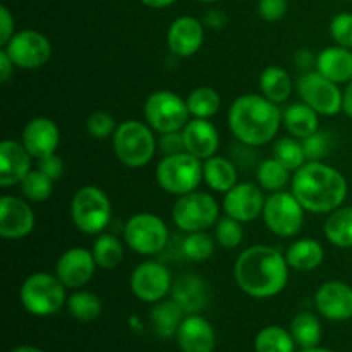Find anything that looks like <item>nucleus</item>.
Segmentation results:
<instances>
[{
	"label": "nucleus",
	"mask_w": 352,
	"mask_h": 352,
	"mask_svg": "<svg viewBox=\"0 0 352 352\" xmlns=\"http://www.w3.org/2000/svg\"><path fill=\"white\" fill-rule=\"evenodd\" d=\"M315 306L323 318L346 322L352 318V287L346 282L330 280L320 285L315 294Z\"/></svg>",
	"instance_id": "nucleus-17"
},
{
	"label": "nucleus",
	"mask_w": 352,
	"mask_h": 352,
	"mask_svg": "<svg viewBox=\"0 0 352 352\" xmlns=\"http://www.w3.org/2000/svg\"><path fill=\"white\" fill-rule=\"evenodd\" d=\"M344 112L352 120V79L347 82V88L344 91Z\"/></svg>",
	"instance_id": "nucleus-52"
},
{
	"label": "nucleus",
	"mask_w": 352,
	"mask_h": 352,
	"mask_svg": "<svg viewBox=\"0 0 352 352\" xmlns=\"http://www.w3.org/2000/svg\"><path fill=\"white\" fill-rule=\"evenodd\" d=\"M172 280L170 272L158 261H143L133 270L129 285L133 294L143 302H155L165 299L170 292Z\"/></svg>",
	"instance_id": "nucleus-14"
},
{
	"label": "nucleus",
	"mask_w": 352,
	"mask_h": 352,
	"mask_svg": "<svg viewBox=\"0 0 352 352\" xmlns=\"http://www.w3.org/2000/svg\"><path fill=\"white\" fill-rule=\"evenodd\" d=\"M188 109L191 117L196 119H210L215 116L222 105V98H220L219 91L210 86H199V88L192 89L186 98Z\"/></svg>",
	"instance_id": "nucleus-35"
},
{
	"label": "nucleus",
	"mask_w": 352,
	"mask_h": 352,
	"mask_svg": "<svg viewBox=\"0 0 352 352\" xmlns=\"http://www.w3.org/2000/svg\"><path fill=\"white\" fill-rule=\"evenodd\" d=\"M294 347L296 342L291 336V330L277 325L265 327L254 339L256 352H294Z\"/></svg>",
	"instance_id": "nucleus-36"
},
{
	"label": "nucleus",
	"mask_w": 352,
	"mask_h": 352,
	"mask_svg": "<svg viewBox=\"0 0 352 352\" xmlns=\"http://www.w3.org/2000/svg\"><path fill=\"white\" fill-rule=\"evenodd\" d=\"M14 16L6 6L0 7V47H6L7 41L14 36Z\"/></svg>",
	"instance_id": "nucleus-48"
},
{
	"label": "nucleus",
	"mask_w": 352,
	"mask_h": 352,
	"mask_svg": "<svg viewBox=\"0 0 352 352\" xmlns=\"http://www.w3.org/2000/svg\"><path fill=\"white\" fill-rule=\"evenodd\" d=\"M316 71L337 85H347L352 79V50L333 45L316 55Z\"/></svg>",
	"instance_id": "nucleus-25"
},
{
	"label": "nucleus",
	"mask_w": 352,
	"mask_h": 352,
	"mask_svg": "<svg viewBox=\"0 0 352 352\" xmlns=\"http://www.w3.org/2000/svg\"><path fill=\"white\" fill-rule=\"evenodd\" d=\"M272 157L277 158L291 172H296L308 162L305 148H302V141L294 136H284L275 140L274 148H272Z\"/></svg>",
	"instance_id": "nucleus-37"
},
{
	"label": "nucleus",
	"mask_w": 352,
	"mask_h": 352,
	"mask_svg": "<svg viewBox=\"0 0 352 352\" xmlns=\"http://www.w3.org/2000/svg\"><path fill=\"white\" fill-rule=\"evenodd\" d=\"M96 267L98 265L91 251L85 248H71L58 258L55 275L67 289H81L91 280Z\"/></svg>",
	"instance_id": "nucleus-18"
},
{
	"label": "nucleus",
	"mask_w": 352,
	"mask_h": 352,
	"mask_svg": "<svg viewBox=\"0 0 352 352\" xmlns=\"http://www.w3.org/2000/svg\"><path fill=\"white\" fill-rule=\"evenodd\" d=\"M69 313L79 322H95L102 313V301L96 294L89 291H78L69 296L67 299Z\"/></svg>",
	"instance_id": "nucleus-38"
},
{
	"label": "nucleus",
	"mask_w": 352,
	"mask_h": 352,
	"mask_svg": "<svg viewBox=\"0 0 352 352\" xmlns=\"http://www.w3.org/2000/svg\"><path fill=\"white\" fill-rule=\"evenodd\" d=\"M86 129H88L89 136L95 140H107V138L113 136L117 126L113 117L105 110H96L91 112L86 119Z\"/></svg>",
	"instance_id": "nucleus-43"
},
{
	"label": "nucleus",
	"mask_w": 352,
	"mask_h": 352,
	"mask_svg": "<svg viewBox=\"0 0 352 352\" xmlns=\"http://www.w3.org/2000/svg\"><path fill=\"white\" fill-rule=\"evenodd\" d=\"M205 41V24L192 16H181L170 24L167 33L168 48L177 57H191Z\"/></svg>",
	"instance_id": "nucleus-20"
},
{
	"label": "nucleus",
	"mask_w": 352,
	"mask_h": 352,
	"mask_svg": "<svg viewBox=\"0 0 352 352\" xmlns=\"http://www.w3.org/2000/svg\"><path fill=\"white\" fill-rule=\"evenodd\" d=\"M291 170L287 167H284L277 158H265L263 162L258 164L256 181L260 184V188L265 189V191H284L289 182H291Z\"/></svg>",
	"instance_id": "nucleus-34"
},
{
	"label": "nucleus",
	"mask_w": 352,
	"mask_h": 352,
	"mask_svg": "<svg viewBox=\"0 0 352 352\" xmlns=\"http://www.w3.org/2000/svg\"><path fill=\"white\" fill-rule=\"evenodd\" d=\"M170 296L186 315H199L208 306V285L195 274H184L172 284Z\"/></svg>",
	"instance_id": "nucleus-23"
},
{
	"label": "nucleus",
	"mask_w": 352,
	"mask_h": 352,
	"mask_svg": "<svg viewBox=\"0 0 352 352\" xmlns=\"http://www.w3.org/2000/svg\"><path fill=\"white\" fill-rule=\"evenodd\" d=\"M291 336L296 346L302 347V349L318 347L320 340H322V323L313 313H298L291 323Z\"/></svg>",
	"instance_id": "nucleus-33"
},
{
	"label": "nucleus",
	"mask_w": 352,
	"mask_h": 352,
	"mask_svg": "<svg viewBox=\"0 0 352 352\" xmlns=\"http://www.w3.org/2000/svg\"><path fill=\"white\" fill-rule=\"evenodd\" d=\"M175 337L182 352H213L217 344L212 323L201 315H186Z\"/></svg>",
	"instance_id": "nucleus-22"
},
{
	"label": "nucleus",
	"mask_w": 352,
	"mask_h": 352,
	"mask_svg": "<svg viewBox=\"0 0 352 352\" xmlns=\"http://www.w3.org/2000/svg\"><path fill=\"white\" fill-rule=\"evenodd\" d=\"M157 182L165 192L184 196L198 189L203 181V160L188 151L165 155L157 165Z\"/></svg>",
	"instance_id": "nucleus-5"
},
{
	"label": "nucleus",
	"mask_w": 352,
	"mask_h": 352,
	"mask_svg": "<svg viewBox=\"0 0 352 352\" xmlns=\"http://www.w3.org/2000/svg\"><path fill=\"white\" fill-rule=\"evenodd\" d=\"M158 148H160L162 153L164 155H175V153H181V151H186L182 131H174V133L160 134V140H158Z\"/></svg>",
	"instance_id": "nucleus-46"
},
{
	"label": "nucleus",
	"mask_w": 352,
	"mask_h": 352,
	"mask_svg": "<svg viewBox=\"0 0 352 352\" xmlns=\"http://www.w3.org/2000/svg\"><path fill=\"white\" fill-rule=\"evenodd\" d=\"M305 212L292 191L284 189L268 196L261 217L272 234L278 237H294L305 226Z\"/></svg>",
	"instance_id": "nucleus-11"
},
{
	"label": "nucleus",
	"mask_w": 352,
	"mask_h": 352,
	"mask_svg": "<svg viewBox=\"0 0 352 352\" xmlns=\"http://www.w3.org/2000/svg\"><path fill=\"white\" fill-rule=\"evenodd\" d=\"M291 191L306 212L330 213L344 205L349 186L337 168L323 162H306L292 175Z\"/></svg>",
	"instance_id": "nucleus-2"
},
{
	"label": "nucleus",
	"mask_w": 352,
	"mask_h": 352,
	"mask_svg": "<svg viewBox=\"0 0 352 352\" xmlns=\"http://www.w3.org/2000/svg\"><path fill=\"white\" fill-rule=\"evenodd\" d=\"M65 289L67 287L62 284L57 275L36 272L31 274L21 285V305L34 316H50L67 301Z\"/></svg>",
	"instance_id": "nucleus-7"
},
{
	"label": "nucleus",
	"mask_w": 352,
	"mask_h": 352,
	"mask_svg": "<svg viewBox=\"0 0 352 352\" xmlns=\"http://www.w3.org/2000/svg\"><path fill=\"white\" fill-rule=\"evenodd\" d=\"M182 136L186 151L198 157L199 160L213 157L220 146L219 131L208 119H189L182 129Z\"/></svg>",
	"instance_id": "nucleus-24"
},
{
	"label": "nucleus",
	"mask_w": 352,
	"mask_h": 352,
	"mask_svg": "<svg viewBox=\"0 0 352 352\" xmlns=\"http://www.w3.org/2000/svg\"><path fill=\"white\" fill-rule=\"evenodd\" d=\"M2 48L9 54L16 67L28 71L43 67L52 57V43L48 38L34 30L17 31Z\"/></svg>",
	"instance_id": "nucleus-13"
},
{
	"label": "nucleus",
	"mask_w": 352,
	"mask_h": 352,
	"mask_svg": "<svg viewBox=\"0 0 352 352\" xmlns=\"http://www.w3.org/2000/svg\"><path fill=\"white\" fill-rule=\"evenodd\" d=\"M184 318L186 313L174 299H162V301L155 302L150 313L155 333L162 339H170V337L177 336V330Z\"/></svg>",
	"instance_id": "nucleus-28"
},
{
	"label": "nucleus",
	"mask_w": 352,
	"mask_h": 352,
	"mask_svg": "<svg viewBox=\"0 0 352 352\" xmlns=\"http://www.w3.org/2000/svg\"><path fill=\"white\" fill-rule=\"evenodd\" d=\"M261 95L267 96L274 103L287 102L292 93V79L284 67L268 65L260 74Z\"/></svg>",
	"instance_id": "nucleus-31"
},
{
	"label": "nucleus",
	"mask_w": 352,
	"mask_h": 352,
	"mask_svg": "<svg viewBox=\"0 0 352 352\" xmlns=\"http://www.w3.org/2000/svg\"><path fill=\"white\" fill-rule=\"evenodd\" d=\"M38 168H40L43 174H47L52 181H58L64 174V162L58 157L57 153L50 155V157H45L41 160H38Z\"/></svg>",
	"instance_id": "nucleus-47"
},
{
	"label": "nucleus",
	"mask_w": 352,
	"mask_h": 352,
	"mask_svg": "<svg viewBox=\"0 0 352 352\" xmlns=\"http://www.w3.org/2000/svg\"><path fill=\"white\" fill-rule=\"evenodd\" d=\"M198 2H203V3H212V2H219V0H198Z\"/></svg>",
	"instance_id": "nucleus-56"
},
{
	"label": "nucleus",
	"mask_w": 352,
	"mask_h": 352,
	"mask_svg": "<svg viewBox=\"0 0 352 352\" xmlns=\"http://www.w3.org/2000/svg\"><path fill=\"white\" fill-rule=\"evenodd\" d=\"M301 141L302 148H305L306 160L308 162H322L330 153V150L333 146L332 134L322 129H318L315 134H311V136Z\"/></svg>",
	"instance_id": "nucleus-42"
},
{
	"label": "nucleus",
	"mask_w": 352,
	"mask_h": 352,
	"mask_svg": "<svg viewBox=\"0 0 352 352\" xmlns=\"http://www.w3.org/2000/svg\"><path fill=\"white\" fill-rule=\"evenodd\" d=\"M31 157L21 141L3 140L0 143V186L21 184L31 170Z\"/></svg>",
	"instance_id": "nucleus-21"
},
{
	"label": "nucleus",
	"mask_w": 352,
	"mask_h": 352,
	"mask_svg": "<svg viewBox=\"0 0 352 352\" xmlns=\"http://www.w3.org/2000/svg\"><path fill=\"white\" fill-rule=\"evenodd\" d=\"M330 36L336 45L352 50V12H340L330 21Z\"/></svg>",
	"instance_id": "nucleus-44"
},
{
	"label": "nucleus",
	"mask_w": 352,
	"mask_h": 352,
	"mask_svg": "<svg viewBox=\"0 0 352 352\" xmlns=\"http://www.w3.org/2000/svg\"><path fill=\"white\" fill-rule=\"evenodd\" d=\"M54 182L47 174L40 170V168H31L30 174L21 181V195L24 199L31 203H43L50 199L52 192H54Z\"/></svg>",
	"instance_id": "nucleus-39"
},
{
	"label": "nucleus",
	"mask_w": 352,
	"mask_h": 352,
	"mask_svg": "<svg viewBox=\"0 0 352 352\" xmlns=\"http://www.w3.org/2000/svg\"><path fill=\"white\" fill-rule=\"evenodd\" d=\"M34 229V213L28 199L3 195L0 198V236L3 239H23Z\"/></svg>",
	"instance_id": "nucleus-16"
},
{
	"label": "nucleus",
	"mask_w": 352,
	"mask_h": 352,
	"mask_svg": "<svg viewBox=\"0 0 352 352\" xmlns=\"http://www.w3.org/2000/svg\"><path fill=\"white\" fill-rule=\"evenodd\" d=\"M203 181L212 191L223 192L237 184V168L232 160L223 157H210L203 160Z\"/></svg>",
	"instance_id": "nucleus-27"
},
{
	"label": "nucleus",
	"mask_w": 352,
	"mask_h": 352,
	"mask_svg": "<svg viewBox=\"0 0 352 352\" xmlns=\"http://www.w3.org/2000/svg\"><path fill=\"white\" fill-rule=\"evenodd\" d=\"M91 253L100 268H103V270H112V268L119 267L122 263L124 244L113 234L102 232L96 236L91 248Z\"/></svg>",
	"instance_id": "nucleus-32"
},
{
	"label": "nucleus",
	"mask_w": 352,
	"mask_h": 352,
	"mask_svg": "<svg viewBox=\"0 0 352 352\" xmlns=\"http://www.w3.org/2000/svg\"><path fill=\"white\" fill-rule=\"evenodd\" d=\"M227 122L241 144L263 146L277 136L282 126V110L263 95H243L230 105Z\"/></svg>",
	"instance_id": "nucleus-3"
},
{
	"label": "nucleus",
	"mask_w": 352,
	"mask_h": 352,
	"mask_svg": "<svg viewBox=\"0 0 352 352\" xmlns=\"http://www.w3.org/2000/svg\"><path fill=\"white\" fill-rule=\"evenodd\" d=\"M327 241L340 250L352 248V206H339L329 213L323 226Z\"/></svg>",
	"instance_id": "nucleus-30"
},
{
	"label": "nucleus",
	"mask_w": 352,
	"mask_h": 352,
	"mask_svg": "<svg viewBox=\"0 0 352 352\" xmlns=\"http://www.w3.org/2000/svg\"><path fill=\"white\" fill-rule=\"evenodd\" d=\"M174 2H177V0H141V3L151 7V9H164V7L172 6Z\"/></svg>",
	"instance_id": "nucleus-53"
},
{
	"label": "nucleus",
	"mask_w": 352,
	"mask_h": 352,
	"mask_svg": "<svg viewBox=\"0 0 352 352\" xmlns=\"http://www.w3.org/2000/svg\"><path fill=\"white\" fill-rule=\"evenodd\" d=\"M318 116L320 113L306 105L305 102H298L289 105L282 112V124L291 136L298 138V140H306L320 129Z\"/></svg>",
	"instance_id": "nucleus-26"
},
{
	"label": "nucleus",
	"mask_w": 352,
	"mask_h": 352,
	"mask_svg": "<svg viewBox=\"0 0 352 352\" xmlns=\"http://www.w3.org/2000/svg\"><path fill=\"white\" fill-rule=\"evenodd\" d=\"M112 143L116 157L129 168H141L150 164L158 146L153 129L148 124L133 119L117 126Z\"/></svg>",
	"instance_id": "nucleus-4"
},
{
	"label": "nucleus",
	"mask_w": 352,
	"mask_h": 352,
	"mask_svg": "<svg viewBox=\"0 0 352 352\" xmlns=\"http://www.w3.org/2000/svg\"><path fill=\"white\" fill-rule=\"evenodd\" d=\"M71 219L76 229L88 236H98L112 219V205L98 186H82L71 201Z\"/></svg>",
	"instance_id": "nucleus-6"
},
{
	"label": "nucleus",
	"mask_w": 352,
	"mask_h": 352,
	"mask_svg": "<svg viewBox=\"0 0 352 352\" xmlns=\"http://www.w3.org/2000/svg\"><path fill=\"white\" fill-rule=\"evenodd\" d=\"M21 143L34 160H41L57 151L60 143V131L57 124L48 117H34L24 126Z\"/></svg>",
	"instance_id": "nucleus-19"
},
{
	"label": "nucleus",
	"mask_w": 352,
	"mask_h": 352,
	"mask_svg": "<svg viewBox=\"0 0 352 352\" xmlns=\"http://www.w3.org/2000/svg\"><path fill=\"white\" fill-rule=\"evenodd\" d=\"M287 0H260L258 2V14H260L261 19L275 23L287 14Z\"/></svg>",
	"instance_id": "nucleus-45"
},
{
	"label": "nucleus",
	"mask_w": 352,
	"mask_h": 352,
	"mask_svg": "<svg viewBox=\"0 0 352 352\" xmlns=\"http://www.w3.org/2000/svg\"><path fill=\"white\" fill-rule=\"evenodd\" d=\"M294 62L305 72L313 71V67H316V55L309 48H299L294 55Z\"/></svg>",
	"instance_id": "nucleus-50"
},
{
	"label": "nucleus",
	"mask_w": 352,
	"mask_h": 352,
	"mask_svg": "<svg viewBox=\"0 0 352 352\" xmlns=\"http://www.w3.org/2000/svg\"><path fill=\"white\" fill-rule=\"evenodd\" d=\"M220 206L212 195L203 191H192L184 196H177L172 219L177 229L184 232L206 230L219 222Z\"/></svg>",
	"instance_id": "nucleus-10"
},
{
	"label": "nucleus",
	"mask_w": 352,
	"mask_h": 352,
	"mask_svg": "<svg viewBox=\"0 0 352 352\" xmlns=\"http://www.w3.org/2000/svg\"><path fill=\"white\" fill-rule=\"evenodd\" d=\"M227 14L223 12V10H219V9H212L208 10V12L205 14V17H203V24H205L206 28H210V30H223V28L227 26Z\"/></svg>",
	"instance_id": "nucleus-49"
},
{
	"label": "nucleus",
	"mask_w": 352,
	"mask_h": 352,
	"mask_svg": "<svg viewBox=\"0 0 352 352\" xmlns=\"http://www.w3.org/2000/svg\"><path fill=\"white\" fill-rule=\"evenodd\" d=\"M144 119L158 134L182 131L191 119L188 103L170 89L151 93L144 102Z\"/></svg>",
	"instance_id": "nucleus-8"
},
{
	"label": "nucleus",
	"mask_w": 352,
	"mask_h": 352,
	"mask_svg": "<svg viewBox=\"0 0 352 352\" xmlns=\"http://www.w3.org/2000/svg\"><path fill=\"white\" fill-rule=\"evenodd\" d=\"M213 251H215V241L205 230L189 232L188 237L182 241V254L195 263H203V261L210 260L213 256Z\"/></svg>",
	"instance_id": "nucleus-40"
},
{
	"label": "nucleus",
	"mask_w": 352,
	"mask_h": 352,
	"mask_svg": "<svg viewBox=\"0 0 352 352\" xmlns=\"http://www.w3.org/2000/svg\"><path fill=\"white\" fill-rule=\"evenodd\" d=\"M301 102L311 107L320 116H336L344 110V93L339 85L330 81L318 71L302 72L296 81Z\"/></svg>",
	"instance_id": "nucleus-12"
},
{
	"label": "nucleus",
	"mask_w": 352,
	"mask_h": 352,
	"mask_svg": "<svg viewBox=\"0 0 352 352\" xmlns=\"http://www.w3.org/2000/svg\"><path fill=\"white\" fill-rule=\"evenodd\" d=\"M265 196L260 184L253 182H237L232 189L223 195V212L227 217L239 220L241 223H250L263 213Z\"/></svg>",
	"instance_id": "nucleus-15"
},
{
	"label": "nucleus",
	"mask_w": 352,
	"mask_h": 352,
	"mask_svg": "<svg viewBox=\"0 0 352 352\" xmlns=\"http://www.w3.org/2000/svg\"><path fill=\"white\" fill-rule=\"evenodd\" d=\"M244 239L243 223L232 217H222L215 223V241L226 250H234L241 246Z\"/></svg>",
	"instance_id": "nucleus-41"
},
{
	"label": "nucleus",
	"mask_w": 352,
	"mask_h": 352,
	"mask_svg": "<svg viewBox=\"0 0 352 352\" xmlns=\"http://www.w3.org/2000/svg\"><path fill=\"white\" fill-rule=\"evenodd\" d=\"M124 241L138 254H160L168 244V229L155 213L141 212L131 217L124 226Z\"/></svg>",
	"instance_id": "nucleus-9"
},
{
	"label": "nucleus",
	"mask_w": 352,
	"mask_h": 352,
	"mask_svg": "<svg viewBox=\"0 0 352 352\" xmlns=\"http://www.w3.org/2000/svg\"><path fill=\"white\" fill-rule=\"evenodd\" d=\"M325 250L322 244L315 239H299L292 243L285 251V260L292 270L311 272L323 263Z\"/></svg>",
	"instance_id": "nucleus-29"
},
{
	"label": "nucleus",
	"mask_w": 352,
	"mask_h": 352,
	"mask_svg": "<svg viewBox=\"0 0 352 352\" xmlns=\"http://www.w3.org/2000/svg\"><path fill=\"white\" fill-rule=\"evenodd\" d=\"M347 2H351V0H347Z\"/></svg>",
	"instance_id": "nucleus-57"
},
{
	"label": "nucleus",
	"mask_w": 352,
	"mask_h": 352,
	"mask_svg": "<svg viewBox=\"0 0 352 352\" xmlns=\"http://www.w3.org/2000/svg\"><path fill=\"white\" fill-rule=\"evenodd\" d=\"M14 67H16V64L12 62V58L9 57V54H7L6 50H0V82H9L10 78H12L14 74Z\"/></svg>",
	"instance_id": "nucleus-51"
},
{
	"label": "nucleus",
	"mask_w": 352,
	"mask_h": 352,
	"mask_svg": "<svg viewBox=\"0 0 352 352\" xmlns=\"http://www.w3.org/2000/svg\"><path fill=\"white\" fill-rule=\"evenodd\" d=\"M301 352H333L329 349H320V347H311V349H302Z\"/></svg>",
	"instance_id": "nucleus-55"
},
{
	"label": "nucleus",
	"mask_w": 352,
	"mask_h": 352,
	"mask_svg": "<svg viewBox=\"0 0 352 352\" xmlns=\"http://www.w3.org/2000/svg\"><path fill=\"white\" fill-rule=\"evenodd\" d=\"M285 254L272 246H251L237 256L234 278L244 294L268 299L280 294L289 282Z\"/></svg>",
	"instance_id": "nucleus-1"
},
{
	"label": "nucleus",
	"mask_w": 352,
	"mask_h": 352,
	"mask_svg": "<svg viewBox=\"0 0 352 352\" xmlns=\"http://www.w3.org/2000/svg\"><path fill=\"white\" fill-rule=\"evenodd\" d=\"M10 352H43V351L38 349V347H33V346H19Z\"/></svg>",
	"instance_id": "nucleus-54"
}]
</instances>
